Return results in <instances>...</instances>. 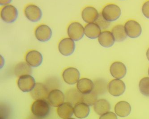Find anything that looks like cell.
<instances>
[{
	"instance_id": "cell-1",
	"label": "cell",
	"mask_w": 149,
	"mask_h": 119,
	"mask_svg": "<svg viewBox=\"0 0 149 119\" xmlns=\"http://www.w3.org/2000/svg\"><path fill=\"white\" fill-rule=\"evenodd\" d=\"M49 104L45 100H36L31 106V111L36 117L44 118L49 113Z\"/></svg>"
},
{
	"instance_id": "cell-2",
	"label": "cell",
	"mask_w": 149,
	"mask_h": 119,
	"mask_svg": "<svg viewBox=\"0 0 149 119\" xmlns=\"http://www.w3.org/2000/svg\"><path fill=\"white\" fill-rule=\"evenodd\" d=\"M120 8L115 4H110L107 5L102 10V16L105 19L109 22L117 20L121 15Z\"/></svg>"
},
{
	"instance_id": "cell-3",
	"label": "cell",
	"mask_w": 149,
	"mask_h": 119,
	"mask_svg": "<svg viewBox=\"0 0 149 119\" xmlns=\"http://www.w3.org/2000/svg\"><path fill=\"white\" fill-rule=\"evenodd\" d=\"M67 34L70 39L74 41H79L84 35V28L79 22H72L68 26Z\"/></svg>"
},
{
	"instance_id": "cell-4",
	"label": "cell",
	"mask_w": 149,
	"mask_h": 119,
	"mask_svg": "<svg viewBox=\"0 0 149 119\" xmlns=\"http://www.w3.org/2000/svg\"><path fill=\"white\" fill-rule=\"evenodd\" d=\"M18 16L17 9L14 6L6 5L1 11V17L2 20L8 23H11L16 20Z\"/></svg>"
},
{
	"instance_id": "cell-5",
	"label": "cell",
	"mask_w": 149,
	"mask_h": 119,
	"mask_svg": "<svg viewBox=\"0 0 149 119\" xmlns=\"http://www.w3.org/2000/svg\"><path fill=\"white\" fill-rule=\"evenodd\" d=\"M36 84L35 78L30 75L21 76L17 80V86L22 92H31Z\"/></svg>"
},
{
	"instance_id": "cell-6",
	"label": "cell",
	"mask_w": 149,
	"mask_h": 119,
	"mask_svg": "<svg viewBox=\"0 0 149 119\" xmlns=\"http://www.w3.org/2000/svg\"><path fill=\"white\" fill-rule=\"evenodd\" d=\"M125 30L127 36L132 39H135L140 36L142 32V28L139 22L130 20L125 24Z\"/></svg>"
},
{
	"instance_id": "cell-7",
	"label": "cell",
	"mask_w": 149,
	"mask_h": 119,
	"mask_svg": "<svg viewBox=\"0 0 149 119\" xmlns=\"http://www.w3.org/2000/svg\"><path fill=\"white\" fill-rule=\"evenodd\" d=\"M75 49V44L74 40L70 38H64L59 42L58 50L64 56L71 55Z\"/></svg>"
},
{
	"instance_id": "cell-8",
	"label": "cell",
	"mask_w": 149,
	"mask_h": 119,
	"mask_svg": "<svg viewBox=\"0 0 149 119\" xmlns=\"http://www.w3.org/2000/svg\"><path fill=\"white\" fill-rule=\"evenodd\" d=\"M25 15L27 19L32 22H37L41 19L42 12L41 9L36 5L30 4L24 9Z\"/></svg>"
},
{
	"instance_id": "cell-9",
	"label": "cell",
	"mask_w": 149,
	"mask_h": 119,
	"mask_svg": "<svg viewBox=\"0 0 149 119\" xmlns=\"http://www.w3.org/2000/svg\"><path fill=\"white\" fill-rule=\"evenodd\" d=\"M35 37L38 41L46 42L50 39L52 35V31L49 26L42 24L36 27L35 31Z\"/></svg>"
},
{
	"instance_id": "cell-10",
	"label": "cell",
	"mask_w": 149,
	"mask_h": 119,
	"mask_svg": "<svg viewBox=\"0 0 149 119\" xmlns=\"http://www.w3.org/2000/svg\"><path fill=\"white\" fill-rule=\"evenodd\" d=\"M108 89L111 95L117 97L124 93L125 90V85L120 79H113L108 85Z\"/></svg>"
},
{
	"instance_id": "cell-11",
	"label": "cell",
	"mask_w": 149,
	"mask_h": 119,
	"mask_svg": "<svg viewBox=\"0 0 149 119\" xmlns=\"http://www.w3.org/2000/svg\"><path fill=\"white\" fill-rule=\"evenodd\" d=\"M62 77L66 83L74 85L79 80L80 72L76 68H67L63 72Z\"/></svg>"
},
{
	"instance_id": "cell-12",
	"label": "cell",
	"mask_w": 149,
	"mask_h": 119,
	"mask_svg": "<svg viewBox=\"0 0 149 119\" xmlns=\"http://www.w3.org/2000/svg\"><path fill=\"white\" fill-rule=\"evenodd\" d=\"M47 99L51 106L58 107L64 103L65 95L60 90L54 89L49 93Z\"/></svg>"
},
{
	"instance_id": "cell-13",
	"label": "cell",
	"mask_w": 149,
	"mask_h": 119,
	"mask_svg": "<svg viewBox=\"0 0 149 119\" xmlns=\"http://www.w3.org/2000/svg\"><path fill=\"white\" fill-rule=\"evenodd\" d=\"M49 91L46 87L41 83H36L33 90L31 91V95L35 100H45L49 96Z\"/></svg>"
},
{
	"instance_id": "cell-14",
	"label": "cell",
	"mask_w": 149,
	"mask_h": 119,
	"mask_svg": "<svg viewBox=\"0 0 149 119\" xmlns=\"http://www.w3.org/2000/svg\"><path fill=\"white\" fill-rule=\"evenodd\" d=\"M26 63L34 67H39L43 62V56L41 54L36 50H31L26 53L25 57Z\"/></svg>"
},
{
	"instance_id": "cell-15",
	"label": "cell",
	"mask_w": 149,
	"mask_h": 119,
	"mask_svg": "<svg viewBox=\"0 0 149 119\" xmlns=\"http://www.w3.org/2000/svg\"><path fill=\"white\" fill-rule=\"evenodd\" d=\"M110 72L111 76L116 79L123 78L126 75V66L120 62L113 63L110 67Z\"/></svg>"
},
{
	"instance_id": "cell-16",
	"label": "cell",
	"mask_w": 149,
	"mask_h": 119,
	"mask_svg": "<svg viewBox=\"0 0 149 119\" xmlns=\"http://www.w3.org/2000/svg\"><path fill=\"white\" fill-rule=\"evenodd\" d=\"M100 14L95 8L88 6L83 9L81 12V18L87 24L95 22Z\"/></svg>"
},
{
	"instance_id": "cell-17",
	"label": "cell",
	"mask_w": 149,
	"mask_h": 119,
	"mask_svg": "<svg viewBox=\"0 0 149 119\" xmlns=\"http://www.w3.org/2000/svg\"><path fill=\"white\" fill-rule=\"evenodd\" d=\"M77 88L81 94H88L93 91L94 83L92 81L88 78H81L77 82Z\"/></svg>"
},
{
	"instance_id": "cell-18",
	"label": "cell",
	"mask_w": 149,
	"mask_h": 119,
	"mask_svg": "<svg viewBox=\"0 0 149 119\" xmlns=\"http://www.w3.org/2000/svg\"><path fill=\"white\" fill-rule=\"evenodd\" d=\"M57 113L59 117L62 119H67L70 118L74 113L73 105L69 102L63 103L58 107Z\"/></svg>"
},
{
	"instance_id": "cell-19",
	"label": "cell",
	"mask_w": 149,
	"mask_h": 119,
	"mask_svg": "<svg viewBox=\"0 0 149 119\" xmlns=\"http://www.w3.org/2000/svg\"><path fill=\"white\" fill-rule=\"evenodd\" d=\"M98 42L102 47L109 48L113 46L115 40L111 32L109 31H104L101 32L98 37Z\"/></svg>"
},
{
	"instance_id": "cell-20",
	"label": "cell",
	"mask_w": 149,
	"mask_h": 119,
	"mask_svg": "<svg viewBox=\"0 0 149 119\" xmlns=\"http://www.w3.org/2000/svg\"><path fill=\"white\" fill-rule=\"evenodd\" d=\"M101 30L100 26L95 22L88 23L84 27L85 35L89 39H95L99 37Z\"/></svg>"
},
{
	"instance_id": "cell-21",
	"label": "cell",
	"mask_w": 149,
	"mask_h": 119,
	"mask_svg": "<svg viewBox=\"0 0 149 119\" xmlns=\"http://www.w3.org/2000/svg\"><path fill=\"white\" fill-rule=\"evenodd\" d=\"M90 109L88 105L82 102H79L74 105V113L76 117L79 119H84L89 115Z\"/></svg>"
},
{
	"instance_id": "cell-22",
	"label": "cell",
	"mask_w": 149,
	"mask_h": 119,
	"mask_svg": "<svg viewBox=\"0 0 149 119\" xmlns=\"http://www.w3.org/2000/svg\"><path fill=\"white\" fill-rule=\"evenodd\" d=\"M115 111L118 116L125 117L130 115L131 111L130 105L127 102H119L115 107Z\"/></svg>"
},
{
	"instance_id": "cell-23",
	"label": "cell",
	"mask_w": 149,
	"mask_h": 119,
	"mask_svg": "<svg viewBox=\"0 0 149 119\" xmlns=\"http://www.w3.org/2000/svg\"><path fill=\"white\" fill-rule=\"evenodd\" d=\"M111 106L108 101L105 99L98 100L94 105L95 112L99 115H102L109 111Z\"/></svg>"
},
{
	"instance_id": "cell-24",
	"label": "cell",
	"mask_w": 149,
	"mask_h": 119,
	"mask_svg": "<svg viewBox=\"0 0 149 119\" xmlns=\"http://www.w3.org/2000/svg\"><path fill=\"white\" fill-rule=\"evenodd\" d=\"M31 66L27 63L21 62L17 64L15 68V74L16 76L20 77L24 75H30L32 72Z\"/></svg>"
},
{
	"instance_id": "cell-25",
	"label": "cell",
	"mask_w": 149,
	"mask_h": 119,
	"mask_svg": "<svg viewBox=\"0 0 149 119\" xmlns=\"http://www.w3.org/2000/svg\"><path fill=\"white\" fill-rule=\"evenodd\" d=\"M111 33L113 34L116 42H121L127 39V35L125 27L122 25H118L112 28Z\"/></svg>"
},
{
	"instance_id": "cell-26",
	"label": "cell",
	"mask_w": 149,
	"mask_h": 119,
	"mask_svg": "<svg viewBox=\"0 0 149 119\" xmlns=\"http://www.w3.org/2000/svg\"><path fill=\"white\" fill-rule=\"evenodd\" d=\"M107 82L103 79H99L94 83L93 91L96 95H100L106 92L107 89Z\"/></svg>"
},
{
	"instance_id": "cell-27",
	"label": "cell",
	"mask_w": 149,
	"mask_h": 119,
	"mask_svg": "<svg viewBox=\"0 0 149 119\" xmlns=\"http://www.w3.org/2000/svg\"><path fill=\"white\" fill-rule=\"evenodd\" d=\"M97 96L93 91L88 94H82L81 97V102L89 106L94 105L97 100Z\"/></svg>"
},
{
	"instance_id": "cell-28",
	"label": "cell",
	"mask_w": 149,
	"mask_h": 119,
	"mask_svg": "<svg viewBox=\"0 0 149 119\" xmlns=\"http://www.w3.org/2000/svg\"><path fill=\"white\" fill-rule=\"evenodd\" d=\"M139 87L142 95L149 97V78L145 77L141 79L139 83Z\"/></svg>"
},
{
	"instance_id": "cell-29",
	"label": "cell",
	"mask_w": 149,
	"mask_h": 119,
	"mask_svg": "<svg viewBox=\"0 0 149 119\" xmlns=\"http://www.w3.org/2000/svg\"><path fill=\"white\" fill-rule=\"evenodd\" d=\"M95 23L97 24L100 26L101 30L107 29L110 25V22L105 19L101 14H100L99 17L96 20Z\"/></svg>"
},
{
	"instance_id": "cell-30",
	"label": "cell",
	"mask_w": 149,
	"mask_h": 119,
	"mask_svg": "<svg viewBox=\"0 0 149 119\" xmlns=\"http://www.w3.org/2000/svg\"><path fill=\"white\" fill-rule=\"evenodd\" d=\"M142 14L146 18L149 19V1L144 3L142 6Z\"/></svg>"
},
{
	"instance_id": "cell-31",
	"label": "cell",
	"mask_w": 149,
	"mask_h": 119,
	"mask_svg": "<svg viewBox=\"0 0 149 119\" xmlns=\"http://www.w3.org/2000/svg\"><path fill=\"white\" fill-rule=\"evenodd\" d=\"M99 119H117V117L115 113L109 111L101 116Z\"/></svg>"
},
{
	"instance_id": "cell-32",
	"label": "cell",
	"mask_w": 149,
	"mask_h": 119,
	"mask_svg": "<svg viewBox=\"0 0 149 119\" xmlns=\"http://www.w3.org/2000/svg\"><path fill=\"white\" fill-rule=\"evenodd\" d=\"M11 1L12 0H0V5L5 6L9 5Z\"/></svg>"
},
{
	"instance_id": "cell-33",
	"label": "cell",
	"mask_w": 149,
	"mask_h": 119,
	"mask_svg": "<svg viewBox=\"0 0 149 119\" xmlns=\"http://www.w3.org/2000/svg\"><path fill=\"white\" fill-rule=\"evenodd\" d=\"M146 57L149 61V48L147 50V52H146Z\"/></svg>"
},
{
	"instance_id": "cell-34",
	"label": "cell",
	"mask_w": 149,
	"mask_h": 119,
	"mask_svg": "<svg viewBox=\"0 0 149 119\" xmlns=\"http://www.w3.org/2000/svg\"><path fill=\"white\" fill-rule=\"evenodd\" d=\"M74 119V118H68V119Z\"/></svg>"
},
{
	"instance_id": "cell-35",
	"label": "cell",
	"mask_w": 149,
	"mask_h": 119,
	"mask_svg": "<svg viewBox=\"0 0 149 119\" xmlns=\"http://www.w3.org/2000/svg\"><path fill=\"white\" fill-rule=\"evenodd\" d=\"M148 74H149V69H148Z\"/></svg>"
}]
</instances>
